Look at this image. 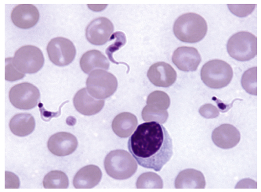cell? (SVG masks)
<instances>
[{
    "label": "cell",
    "mask_w": 261,
    "mask_h": 192,
    "mask_svg": "<svg viewBox=\"0 0 261 192\" xmlns=\"http://www.w3.org/2000/svg\"><path fill=\"white\" fill-rule=\"evenodd\" d=\"M129 151L142 167L159 172L173 155L172 139L161 124H140L129 138Z\"/></svg>",
    "instance_id": "cell-1"
},
{
    "label": "cell",
    "mask_w": 261,
    "mask_h": 192,
    "mask_svg": "<svg viewBox=\"0 0 261 192\" xmlns=\"http://www.w3.org/2000/svg\"><path fill=\"white\" fill-rule=\"evenodd\" d=\"M207 25L206 20L194 13H186L177 18L174 26L176 38L186 43H197L206 34Z\"/></svg>",
    "instance_id": "cell-2"
},
{
    "label": "cell",
    "mask_w": 261,
    "mask_h": 192,
    "mask_svg": "<svg viewBox=\"0 0 261 192\" xmlns=\"http://www.w3.org/2000/svg\"><path fill=\"white\" fill-rule=\"evenodd\" d=\"M104 165L108 175L117 180L132 177L138 169L135 159L124 150H113L109 153L104 161Z\"/></svg>",
    "instance_id": "cell-3"
},
{
    "label": "cell",
    "mask_w": 261,
    "mask_h": 192,
    "mask_svg": "<svg viewBox=\"0 0 261 192\" xmlns=\"http://www.w3.org/2000/svg\"><path fill=\"white\" fill-rule=\"evenodd\" d=\"M202 81L212 89H222L231 82L233 77V70L230 65L220 60H213L207 62L202 67Z\"/></svg>",
    "instance_id": "cell-4"
},
{
    "label": "cell",
    "mask_w": 261,
    "mask_h": 192,
    "mask_svg": "<svg viewBox=\"0 0 261 192\" xmlns=\"http://www.w3.org/2000/svg\"><path fill=\"white\" fill-rule=\"evenodd\" d=\"M86 83L89 94L97 100H105L111 97L118 87L116 77L102 69L92 71Z\"/></svg>",
    "instance_id": "cell-5"
},
{
    "label": "cell",
    "mask_w": 261,
    "mask_h": 192,
    "mask_svg": "<svg viewBox=\"0 0 261 192\" xmlns=\"http://www.w3.org/2000/svg\"><path fill=\"white\" fill-rule=\"evenodd\" d=\"M227 46L231 58L240 61H247L253 59L257 55V39L251 33L239 32L231 36Z\"/></svg>",
    "instance_id": "cell-6"
},
{
    "label": "cell",
    "mask_w": 261,
    "mask_h": 192,
    "mask_svg": "<svg viewBox=\"0 0 261 192\" xmlns=\"http://www.w3.org/2000/svg\"><path fill=\"white\" fill-rule=\"evenodd\" d=\"M12 63L15 68L24 74H34L42 68L44 55L37 46H23L15 53Z\"/></svg>",
    "instance_id": "cell-7"
},
{
    "label": "cell",
    "mask_w": 261,
    "mask_h": 192,
    "mask_svg": "<svg viewBox=\"0 0 261 192\" xmlns=\"http://www.w3.org/2000/svg\"><path fill=\"white\" fill-rule=\"evenodd\" d=\"M39 90L30 83L24 82L13 86L9 92V100L19 110H29L38 105L40 101Z\"/></svg>",
    "instance_id": "cell-8"
},
{
    "label": "cell",
    "mask_w": 261,
    "mask_h": 192,
    "mask_svg": "<svg viewBox=\"0 0 261 192\" xmlns=\"http://www.w3.org/2000/svg\"><path fill=\"white\" fill-rule=\"evenodd\" d=\"M50 60L55 65L65 66L69 65L76 56L75 46L71 41L65 38L51 39L47 46Z\"/></svg>",
    "instance_id": "cell-9"
},
{
    "label": "cell",
    "mask_w": 261,
    "mask_h": 192,
    "mask_svg": "<svg viewBox=\"0 0 261 192\" xmlns=\"http://www.w3.org/2000/svg\"><path fill=\"white\" fill-rule=\"evenodd\" d=\"M114 32V26L106 17L97 18L92 20L86 29V38L91 44L96 45L105 44L111 38Z\"/></svg>",
    "instance_id": "cell-10"
},
{
    "label": "cell",
    "mask_w": 261,
    "mask_h": 192,
    "mask_svg": "<svg viewBox=\"0 0 261 192\" xmlns=\"http://www.w3.org/2000/svg\"><path fill=\"white\" fill-rule=\"evenodd\" d=\"M78 142L76 138L71 133H57L48 140L49 151L58 157H65L74 153L77 149Z\"/></svg>",
    "instance_id": "cell-11"
},
{
    "label": "cell",
    "mask_w": 261,
    "mask_h": 192,
    "mask_svg": "<svg viewBox=\"0 0 261 192\" xmlns=\"http://www.w3.org/2000/svg\"><path fill=\"white\" fill-rule=\"evenodd\" d=\"M147 76L152 84L158 87H168L176 80V72L173 67L165 62H159L150 67Z\"/></svg>",
    "instance_id": "cell-12"
},
{
    "label": "cell",
    "mask_w": 261,
    "mask_h": 192,
    "mask_svg": "<svg viewBox=\"0 0 261 192\" xmlns=\"http://www.w3.org/2000/svg\"><path fill=\"white\" fill-rule=\"evenodd\" d=\"M172 60L179 69L184 71H194L197 70L200 64L201 58L195 48L181 46L174 51Z\"/></svg>",
    "instance_id": "cell-13"
},
{
    "label": "cell",
    "mask_w": 261,
    "mask_h": 192,
    "mask_svg": "<svg viewBox=\"0 0 261 192\" xmlns=\"http://www.w3.org/2000/svg\"><path fill=\"white\" fill-rule=\"evenodd\" d=\"M11 18L13 23L18 28L29 29L37 24L40 14L38 9L34 5L21 4L13 9Z\"/></svg>",
    "instance_id": "cell-14"
},
{
    "label": "cell",
    "mask_w": 261,
    "mask_h": 192,
    "mask_svg": "<svg viewBox=\"0 0 261 192\" xmlns=\"http://www.w3.org/2000/svg\"><path fill=\"white\" fill-rule=\"evenodd\" d=\"M240 133L230 124H223L214 130L212 140L218 148L229 149L236 147L240 141Z\"/></svg>",
    "instance_id": "cell-15"
},
{
    "label": "cell",
    "mask_w": 261,
    "mask_h": 192,
    "mask_svg": "<svg viewBox=\"0 0 261 192\" xmlns=\"http://www.w3.org/2000/svg\"><path fill=\"white\" fill-rule=\"evenodd\" d=\"M105 105V101L96 100L84 88L77 92L74 98L76 110L86 116H92L100 112Z\"/></svg>",
    "instance_id": "cell-16"
},
{
    "label": "cell",
    "mask_w": 261,
    "mask_h": 192,
    "mask_svg": "<svg viewBox=\"0 0 261 192\" xmlns=\"http://www.w3.org/2000/svg\"><path fill=\"white\" fill-rule=\"evenodd\" d=\"M102 174L100 168L89 165L81 169L75 176L73 184L76 189H90L100 182Z\"/></svg>",
    "instance_id": "cell-17"
},
{
    "label": "cell",
    "mask_w": 261,
    "mask_h": 192,
    "mask_svg": "<svg viewBox=\"0 0 261 192\" xmlns=\"http://www.w3.org/2000/svg\"><path fill=\"white\" fill-rule=\"evenodd\" d=\"M205 186L204 176L200 171L194 169L181 171L175 181V186L177 189H203Z\"/></svg>",
    "instance_id": "cell-18"
},
{
    "label": "cell",
    "mask_w": 261,
    "mask_h": 192,
    "mask_svg": "<svg viewBox=\"0 0 261 192\" xmlns=\"http://www.w3.org/2000/svg\"><path fill=\"white\" fill-rule=\"evenodd\" d=\"M138 124V118L134 114L123 112L114 118L112 123V129L118 137L127 138L134 132Z\"/></svg>",
    "instance_id": "cell-19"
},
{
    "label": "cell",
    "mask_w": 261,
    "mask_h": 192,
    "mask_svg": "<svg viewBox=\"0 0 261 192\" xmlns=\"http://www.w3.org/2000/svg\"><path fill=\"white\" fill-rule=\"evenodd\" d=\"M81 69L86 74H90L98 69L108 70L110 63L105 56L100 51L91 50L87 52L80 60Z\"/></svg>",
    "instance_id": "cell-20"
},
{
    "label": "cell",
    "mask_w": 261,
    "mask_h": 192,
    "mask_svg": "<svg viewBox=\"0 0 261 192\" xmlns=\"http://www.w3.org/2000/svg\"><path fill=\"white\" fill-rule=\"evenodd\" d=\"M9 127L15 136H27L34 131L35 128L34 117L29 113L17 114L10 121Z\"/></svg>",
    "instance_id": "cell-21"
},
{
    "label": "cell",
    "mask_w": 261,
    "mask_h": 192,
    "mask_svg": "<svg viewBox=\"0 0 261 192\" xmlns=\"http://www.w3.org/2000/svg\"><path fill=\"white\" fill-rule=\"evenodd\" d=\"M69 185L67 176L61 171H51L43 180L44 187L46 189H66Z\"/></svg>",
    "instance_id": "cell-22"
},
{
    "label": "cell",
    "mask_w": 261,
    "mask_h": 192,
    "mask_svg": "<svg viewBox=\"0 0 261 192\" xmlns=\"http://www.w3.org/2000/svg\"><path fill=\"white\" fill-rule=\"evenodd\" d=\"M163 181L159 175L152 172L146 173L140 175L137 180L138 189L163 188Z\"/></svg>",
    "instance_id": "cell-23"
},
{
    "label": "cell",
    "mask_w": 261,
    "mask_h": 192,
    "mask_svg": "<svg viewBox=\"0 0 261 192\" xmlns=\"http://www.w3.org/2000/svg\"><path fill=\"white\" fill-rule=\"evenodd\" d=\"M147 103L151 107L161 110H166L170 107V99L165 92L155 91L149 95Z\"/></svg>",
    "instance_id": "cell-24"
},
{
    "label": "cell",
    "mask_w": 261,
    "mask_h": 192,
    "mask_svg": "<svg viewBox=\"0 0 261 192\" xmlns=\"http://www.w3.org/2000/svg\"><path fill=\"white\" fill-rule=\"evenodd\" d=\"M257 67H254L245 71L242 79L243 89L253 95H257Z\"/></svg>",
    "instance_id": "cell-25"
},
{
    "label": "cell",
    "mask_w": 261,
    "mask_h": 192,
    "mask_svg": "<svg viewBox=\"0 0 261 192\" xmlns=\"http://www.w3.org/2000/svg\"><path fill=\"white\" fill-rule=\"evenodd\" d=\"M142 117L145 122L164 124L168 121L169 113L166 110H159L147 105L143 108Z\"/></svg>",
    "instance_id": "cell-26"
},
{
    "label": "cell",
    "mask_w": 261,
    "mask_h": 192,
    "mask_svg": "<svg viewBox=\"0 0 261 192\" xmlns=\"http://www.w3.org/2000/svg\"><path fill=\"white\" fill-rule=\"evenodd\" d=\"M5 80L8 81H15L21 80L25 74L18 70L12 63V58L5 60Z\"/></svg>",
    "instance_id": "cell-27"
},
{
    "label": "cell",
    "mask_w": 261,
    "mask_h": 192,
    "mask_svg": "<svg viewBox=\"0 0 261 192\" xmlns=\"http://www.w3.org/2000/svg\"><path fill=\"white\" fill-rule=\"evenodd\" d=\"M255 6V5H228L230 11L240 17H246L251 13Z\"/></svg>",
    "instance_id": "cell-28"
},
{
    "label": "cell",
    "mask_w": 261,
    "mask_h": 192,
    "mask_svg": "<svg viewBox=\"0 0 261 192\" xmlns=\"http://www.w3.org/2000/svg\"><path fill=\"white\" fill-rule=\"evenodd\" d=\"M199 113L202 116L206 118H216L219 115L218 109L211 104H206L201 106Z\"/></svg>",
    "instance_id": "cell-29"
},
{
    "label": "cell",
    "mask_w": 261,
    "mask_h": 192,
    "mask_svg": "<svg viewBox=\"0 0 261 192\" xmlns=\"http://www.w3.org/2000/svg\"><path fill=\"white\" fill-rule=\"evenodd\" d=\"M89 8L91 9L93 11H102V9L107 7V5H88Z\"/></svg>",
    "instance_id": "cell-30"
}]
</instances>
